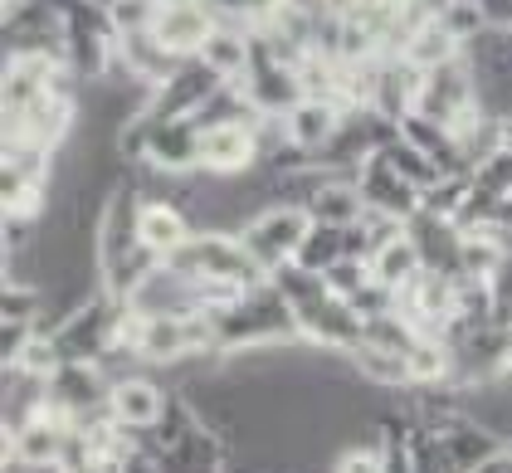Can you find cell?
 Returning a JSON list of instances; mask_svg holds the SVG:
<instances>
[{
  "mask_svg": "<svg viewBox=\"0 0 512 473\" xmlns=\"http://www.w3.org/2000/svg\"><path fill=\"white\" fill-rule=\"evenodd\" d=\"M356 186H361L366 210H386V215H400V220H415V215H420V191H415V186H410L381 152H376L371 161H361Z\"/></svg>",
  "mask_w": 512,
  "mask_h": 473,
  "instance_id": "4fadbf2b",
  "label": "cell"
},
{
  "mask_svg": "<svg viewBox=\"0 0 512 473\" xmlns=\"http://www.w3.org/2000/svg\"><path fill=\"white\" fill-rule=\"evenodd\" d=\"M361 235H366V249L376 254V249H386V244L410 235V220L386 215V210H366V215H361Z\"/></svg>",
  "mask_w": 512,
  "mask_h": 473,
  "instance_id": "f546056e",
  "label": "cell"
},
{
  "mask_svg": "<svg viewBox=\"0 0 512 473\" xmlns=\"http://www.w3.org/2000/svg\"><path fill=\"white\" fill-rule=\"evenodd\" d=\"M220 88V79L200 64V59H186L171 79L157 88L152 98V118H196V108Z\"/></svg>",
  "mask_w": 512,
  "mask_h": 473,
  "instance_id": "2e32d148",
  "label": "cell"
},
{
  "mask_svg": "<svg viewBox=\"0 0 512 473\" xmlns=\"http://www.w3.org/2000/svg\"><path fill=\"white\" fill-rule=\"evenodd\" d=\"M259 122H235V127H210L200 132V171L205 176H244L259 166Z\"/></svg>",
  "mask_w": 512,
  "mask_h": 473,
  "instance_id": "9c48e42d",
  "label": "cell"
},
{
  "mask_svg": "<svg viewBox=\"0 0 512 473\" xmlns=\"http://www.w3.org/2000/svg\"><path fill=\"white\" fill-rule=\"evenodd\" d=\"M176 274L186 278H225V283H264V269L254 264V254L244 249V239L239 235H220V230H210V235H196L176 259H166Z\"/></svg>",
  "mask_w": 512,
  "mask_h": 473,
  "instance_id": "3957f363",
  "label": "cell"
},
{
  "mask_svg": "<svg viewBox=\"0 0 512 473\" xmlns=\"http://www.w3.org/2000/svg\"><path fill=\"white\" fill-rule=\"evenodd\" d=\"M342 122H347V108H342L337 98H303V103L283 118V127H288V142H293L303 157H322V152L337 142Z\"/></svg>",
  "mask_w": 512,
  "mask_h": 473,
  "instance_id": "5bb4252c",
  "label": "cell"
},
{
  "mask_svg": "<svg viewBox=\"0 0 512 473\" xmlns=\"http://www.w3.org/2000/svg\"><path fill=\"white\" fill-rule=\"evenodd\" d=\"M322 278H327V288H332L337 298H356L376 274H371V259H342V264H332Z\"/></svg>",
  "mask_w": 512,
  "mask_h": 473,
  "instance_id": "4dcf8cb0",
  "label": "cell"
},
{
  "mask_svg": "<svg viewBox=\"0 0 512 473\" xmlns=\"http://www.w3.org/2000/svg\"><path fill=\"white\" fill-rule=\"evenodd\" d=\"M161 15V0H108V25L118 40H137V35H152Z\"/></svg>",
  "mask_w": 512,
  "mask_h": 473,
  "instance_id": "d4e9b609",
  "label": "cell"
},
{
  "mask_svg": "<svg viewBox=\"0 0 512 473\" xmlns=\"http://www.w3.org/2000/svg\"><path fill=\"white\" fill-rule=\"evenodd\" d=\"M488 293H493V322H512V254H503L498 269L488 274Z\"/></svg>",
  "mask_w": 512,
  "mask_h": 473,
  "instance_id": "836d02e7",
  "label": "cell"
},
{
  "mask_svg": "<svg viewBox=\"0 0 512 473\" xmlns=\"http://www.w3.org/2000/svg\"><path fill=\"white\" fill-rule=\"evenodd\" d=\"M200 64L220 83H244L249 69H254V35H244L239 25H225V20H220L210 44L200 49Z\"/></svg>",
  "mask_w": 512,
  "mask_h": 473,
  "instance_id": "d6986e66",
  "label": "cell"
},
{
  "mask_svg": "<svg viewBox=\"0 0 512 473\" xmlns=\"http://www.w3.org/2000/svg\"><path fill=\"white\" fill-rule=\"evenodd\" d=\"M0 332H5V337H0V356H5V366H15L20 352L35 342L40 327H35V322H0Z\"/></svg>",
  "mask_w": 512,
  "mask_h": 473,
  "instance_id": "e575fe53",
  "label": "cell"
},
{
  "mask_svg": "<svg viewBox=\"0 0 512 473\" xmlns=\"http://www.w3.org/2000/svg\"><path fill=\"white\" fill-rule=\"evenodd\" d=\"M191 239H196V225H191V215L176 200H142V210H137V244L147 254H157L161 264H166Z\"/></svg>",
  "mask_w": 512,
  "mask_h": 473,
  "instance_id": "7c38bea8",
  "label": "cell"
},
{
  "mask_svg": "<svg viewBox=\"0 0 512 473\" xmlns=\"http://www.w3.org/2000/svg\"><path fill=\"white\" fill-rule=\"evenodd\" d=\"M269 283H274L278 293L288 298V308H293L298 317H303V313H313L317 303H327V298H332L327 278L313 274V269H303L298 259H293V264H283V269H278V274L269 278Z\"/></svg>",
  "mask_w": 512,
  "mask_h": 473,
  "instance_id": "603a6c76",
  "label": "cell"
},
{
  "mask_svg": "<svg viewBox=\"0 0 512 473\" xmlns=\"http://www.w3.org/2000/svg\"><path fill=\"white\" fill-rule=\"evenodd\" d=\"M332 473H386V439L381 444H347Z\"/></svg>",
  "mask_w": 512,
  "mask_h": 473,
  "instance_id": "1f68e13d",
  "label": "cell"
},
{
  "mask_svg": "<svg viewBox=\"0 0 512 473\" xmlns=\"http://www.w3.org/2000/svg\"><path fill=\"white\" fill-rule=\"evenodd\" d=\"M425 264H420V249H415V239H395V244H386V249H376L371 254V274H376V283H386V288H405L410 278L420 274Z\"/></svg>",
  "mask_w": 512,
  "mask_h": 473,
  "instance_id": "cb8c5ba5",
  "label": "cell"
},
{
  "mask_svg": "<svg viewBox=\"0 0 512 473\" xmlns=\"http://www.w3.org/2000/svg\"><path fill=\"white\" fill-rule=\"evenodd\" d=\"M473 191L488 200H508L512 196V147H503L498 157H488L473 171Z\"/></svg>",
  "mask_w": 512,
  "mask_h": 473,
  "instance_id": "83f0119b",
  "label": "cell"
},
{
  "mask_svg": "<svg viewBox=\"0 0 512 473\" xmlns=\"http://www.w3.org/2000/svg\"><path fill=\"white\" fill-rule=\"evenodd\" d=\"M469 196H473V171L444 176L439 186H430V191L420 196V210H425V215H439V220H459V210L469 205Z\"/></svg>",
  "mask_w": 512,
  "mask_h": 473,
  "instance_id": "4316f807",
  "label": "cell"
},
{
  "mask_svg": "<svg viewBox=\"0 0 512 473\" xmlns=\"http://www.w3.org/2000/svg\"><path fill=\"white\" fill-rule=\"evenodd\" d=\"M347 361H352V371L366 381V386H376V391H415V376H410V356L405 352H391V347H376V342H356L352 352H347Z\"/></svg>",
  "mask_w": 512,
  "mask_h": 473,
  "instance_id": "ac0fdd59",
  "label": "cell"
},
{
  "mask_svg": "<svg viewBox=\"0 0 512 473\" xmlns=\"http://www.w3.org/2000/svg\"><path fill=\"white\" fill-rule=\"evenodd\" d=\"M381 157L391 161L395 171H400V176H405V181H410V186H415L420 196H425L430 186H439V181H444V171H439V166H434L425 152H415L410 142H400V137H395V142L386 147V152H381Z\"/></svg>",
  "mask_w": 512,
  "mask_h": 473,
  "instance_id": "484cf974",
  "label": "cell"
},
{
  "mask_svg": "<svg viewBox=\"0 0 512 473\" xmlns=\"http://www.w3.org/2000/svg\"><path fill=\"white\" fill-rule=\"evenodd\" d=\"M44 308H49V298H44V288H5L0 293V322H44Z\"/></svg>",
  "mask_w": 512,
  "mask_h": 473,
  "instance_id": "f1b7e54d",
  "label": "cell"
},
{
  "mask_svg": "<svg viewBox=\"0 0 512 473\" xmlns=\"http://www.w3.org/2000/svg\"><path fill=\"white\" fill-rule=\"evenodd\" d=\"M410 69H420V74H434V69H444V64H454V59H464V44L454 40L439 20H430V25H420L415 35H410V44H405V54H400Z\"/></svg>",
  "mask_w": 512,
  "mask_h": 473,
  "instance_id": "7402d4cb",
  "label": "cell"
},
{
  "mask_svg": "<svg viewBox=\"0 0 512 473\" xmlns=\"http://www.w3.org/2000/svg\"><path fill=\"white\" fill-rule=\"evenodd\" d=\"M215 25L220 20H215L210 0H166L157 25H152V40L176 59H200V49L215 35Z\"/></svg>",
  "mask_w": 512,
  "mask_h": 473,
  "instance_id": "5b68a950",
  "label": "cell"
},
{
  "mask_svg": "<svg viewBox=\"0 0 512 473\" xmlns=\"http://www.w3.org/2000/svg\"><path fill=\"white\" fill-rule=\"evenodd\" d=\"M0 395H5V420H0V430H25L30 420H40V410L49 405V381L20 371V366H5Z\"/></svg>",
  "mask_w": 512,
  "mask_h": 473,
  "instance_id": "ffe728a7",
  "label": "cell"
},
{
  "mask_svg": "<svg viewBox=\"0 0 512 473\" xmlns=\"http://www.w3.org/2000/svg\"><path fill=\"white\" fill-rule=\"evenodd\" d=\"M434 439H439L444 459H449L459 473H478L488 459H498V454H503V439H498L493 430H483V425H478V420H469V415H459L449 430L434 434Z\"/></svg>",
  "mask_w": 512,
  "mask_h": 473,
  "instance_id": "e0dca14e",
  "label": "cell"
},
{
  "mask_svg": "<svg viewBox=\"0 0 512 473\" xmlns=\"http://www.w3.org/2000/svg\"><path fill=\"white\" fill-rule=\"evenodd\" d=\"M410 239L420 249V264L430 274H444V278H464V235L454 220H439V215H415L410 220Z\"/></svg>",
  "mask_w": 512,
  "mask_h": 473,
  "instance_id": "9a60e30c",
  "label": "cell"
},
{
  "mask_svg": "<svg viewBox=\"0 0 512 473\" xmlns=\"http://www.w3.org/2000/svg\"><path fill=\"white\" fill-rule=\"evenodd\" d=\"M215 327H220V352L274 347V342H293V337H303L298 313L288 308V298L278 293L269 278H264V283H254L235 308L215 313Z\"/></svg>",
  "mask_w": 512,
  "mask_h": 473,
  "instance_id": "6da1fadb",
  "label": "cell"
},
{
  "mask_svg": "<svg viewBox=\"0 0 512 473\" xmlns=\"http://www.w3.org/2000/svg\"><path fill=\"white\" fill-rule=\"evenodd\" d=\"M439 473H459V469H439Z\"/></svg>",
  "mask_w": 512,
  "mask_h": 473,
  "instance_id": "74e56055",
  "label": "cell"
},
{
  "mask_svg": "<svg viewBox=\"0 0 512 473\" xmlns=\"http://www.w3.org/2000/svg\"><path fill=\"white\" fill-rule=\"evenodd\" d=\"M244 93H249V103H254L259 118H288V113L308 98V93H303V79H298V69L269 59L259 44H254V69H249V79H244Z\"/></svg>",
  "mask_w": 512,
  "mask_h": 473,
  "instance_id": "ba28073f",
  "label": "cell"
},
{
  "mask_svg": "<svg viewBox=\"0 0 512 473\" xmlns=\"http://www.w3.org/2000/svg\"><path fill=\"white\" fill-rule=\"evenodd\" d=\"M108 400H113V381H108V371H103L98 361H64V366L49 376V405L69 410L74 425H79L83 415L108 410Z\"/></svg>",
  "mask_w": 512,
  "mask_h": 473,
  "instance_id": "8992f818",
  "label": "cell"
},
{
  "mask_svg": "<svg viewBox=\"0 0 512 473\" xmlns=\"http://www.w3.org/2000/svg\"><path fill=\"white\" fill-rule=\"evenodd\" d=\"M166 405H171V391L157 381V371H137V376L113 381V400H108L113 420L132 434L157 430V420L166 415Z\"/></svg>",
  "mask_w": 512,
  "mask_h": 473,
  "instance_id": "30bf717a",
  "label": "cell"
},
{
  "mask_svg": "<svg viewBox=\"0 0 512 473\" xmlns=\"http://www.w3.org/2000/svg\"><path fill=\"white\" fill-rule=\"evenodd\" d=\"M308 215H313V225H337V230H352V225H361L366 200H361L356 176H337V181H327V186L308 200Z\"/></svg>",
  "mask_w": 512,
  "mask_h": 473,
  "instance_id": "44dd1931",
  "label": "cell"
},
{
  "mask_svg": "<svg viewBox=\"0 0 512 473\" xmlns=\"http://www.w3.org/2000/svg\"><path fill=\"white\" fill-rule=\"evenodd\" d=\"M152 118V113H147ZM157 171L171 176H196L200 171V127L191 118H152L147 132V157Z\"/></svg>",
  "mask_w": 512,
  "mask_h": 473,
  "instance_id": "8fae6325",
  "label": "cell"
},
{
  "mask_svg": "<svg viewBox=\"0 0 512 473\" xmlns=\"http://www.w3.org/2000/svg\"><path fill=\"white\" fill-rule=\"evenodd\" d=\"M308 235H313V215L303 205H269L254 225L239 230L244 249L254 254V264L264 269V278H274L283 264H293Z\"/></svg>",
  "mask_w": 512,
  "mask_h": 473,
  "instance_id": "7a4b0ae2",
  "label": "cell"
},
{
  "mask_svg": "<svg viewBox=\"0 0 512 473\" xmlns=\"http://www.w3.org/2000/svg\"><path fill=\"white\" fill-rule=\"evenodd\" d=\"M122 313H127V303L98 293L88 308H79L69 322H59L49 337L59 342V356H64V361H103V352H108L113 337H118Z\"/></svg>",
  "mask_w": 512,
  "mask_h": 473,
  "instance_id": "277c9868",
  "label": "cell"
},
{
  "mask_svg": "<svg viewBox=\"0 0 512 473\" xmlns=\"http://www.w3.org/2000/svg\"><path fill=\"white\" fill-rule=\"evenodd\" d=\"M439 25H444V30H449L459 44H473L483 30H488V20H483V10H478L473 0H459L449 15H439Z\"/></svg>",
  "mask_w": 512,
  "mask_h": 473,
  "instance_id": "d6a6232c",
  "label": "cell"
},
{
  "mask_svg": "<svg viewBox=\"0 0 512 473\" xmlns=\"http://www.w3.org/2000/svg\"><path fill=\"white\" fill-rule=\"evenodd\" d=\"M503 469L512 473V444H503Z\"/></svg>",
  "mask_w": 512,
  "mask_h": 473,
  "instance_id": "8d00e7d4",
  "label": "cell"
},
{
  "mask_svg": "<svg viewBox=\"0 0 512 473\" xmlns=\"http://www.w3.org/2000/svg\"><path fill=\"white\" fill-rule=\"evenodd\" d=\"M488 20V30H512V0H473Z\"/></svg>",
  "mask_w": 512,
  "mask_h": 473,
  "instance_id": "d590c367",
  "label": "cell"
},
{
  "mask_svg": "<svg viewBox=\"0 0 512 473\" xmlns=\"http://www.w3.org/2000/svg\"><path fill=\"white\" fill-rule=\"evenodd\" d=\"M473 108H478V83H473V69L464 59H454V64L425 74V88H420L415 113H425V118L454 127L459 118H469Z\"/></svg>",
  "mask_w": 512,
  "mask_h": 473,
  "instance_id": "52a82bcc",
  "label": "cell"
}]
</instances>
